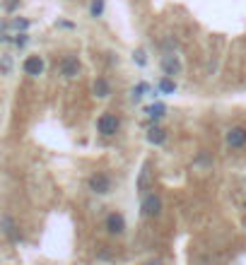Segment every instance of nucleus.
Returning <instances> with one entry per match:
<instances>
[{
    "label": "nucleus",
    "mask_w": 246,
    "mask_h": 265,
    "mask_svg": "<svg viewBox=\"0 0 246 265\" xmlns=\"http://www.w3.org/2000/svg\"><path fill=\"white\" fill-rule=\"evenodd\" d=\"M244 227H246V220H244Z\"/></svg>",
    "instance_id": "4be33fe9"
},
{
    "label": "nucleus",
    "mask_w": 246,
    "mask_h": 265,
    "mask_svg": "<svg viewBox=\"0 0 246 265\" xmlns=\"http://www.w3.org/2000/svg\"><path fill=\"white\" fill-rule=\"evenodd\" d=\"M118 128H121V118L116 114H111V111H104V114L97 118V131H99V135H104V137L116 135Z\"/></svg>",
    "instance_id": "f03ea898"
},
{
    "label": "nucleus",
    "mask_w": 246,
    "mask_h": 265,
    "mask_svg": "<svg viewBox=\"0 0 246 265\" xmlns=\"http://www.w3.org/2000/svg\"><path fill=\"white\" fill-rule=\"evenodd\" d=\"M145 265H162L159 261H150V263H145Z\"/></svg>",
    "instance_id": "412c9836"
},
{
    "label": "nucleus",
    "mask_w": 246,
    "mask_h": 265,
    "mask_svg": "<svg viewBox=\"0 0 246 265\" xmlns=\"http://www.w3.org/2000/svg\"><path fill=\"white\" fill-rule=\"evenodd\" d=\"M10 29H15L17 34H22V32H27V29H29V19H24V17H15L12 22H10Z\"/></svg>",
    "instance_id": "2eb2a0df"
},
{
    "label": "nucleus",
    "mask_w": 246,
    "mask_h": 265,
    "mask_svg": "<svg viewBox=\"0 0 246 265\" xmlns=\"http://www.w3.org/2000/svg\"><path fill=\"white\" fill-rule=\"evenodd\" d=\"M92 92H95L97 99H106V96H111V82L106 80V77H97L95 82H92Z\"/></svg>",
    "instance_id": "1a4fd4ad"
},
{
    "label": "nucleus",
    "mask_w": 246,
    "mask_h": 265,
    "mask_svg": "<svg viewBox=\"0 0 246 265\" xmlns=\"http://www.w3.org/2000/svg\"><path fill=\"white\" fill-rule=\"evenodd\" d=\"M148 178H150V167L145 164L143 171H140V178H138V190H140V193H145V190H148Z\"/></svg>",
    "instance_id": "dca6fc26"
},
{
    "label": "nucleus",
    "mask_w": 246,
    "mask_h": 265,
    "mask_svg": "<svg viewBox=\"0 0 246 265\" xmlns=\"http://www.w3.org/2000/svg\"><path fill=\"white\" fill-rule=\"evenodd\" d=\"M27 41H29L27 32H22V34H15V39H12V44H15L17 48H24V46H27Z\"/></svg>",
    "instance_id": "a211bd4d"
},
{
    "label": "nucleus",
    "mask_w": 246,
    "mask_h": 265,
    "mask_svg": "<svg viewBox=\"0 0 246 265\" xmlns=\"http://www.w3.org/2000/svg\"><path fill=\"white\" fill-rule=\"evenodd\" d=\"M10 70H12V60H10V56H2V60H0V73L7 75Z\"/></svg>",
    "instance_id": "6ab92c4d"
},
{
    "label": "nucleus",
    "mask_w": 246,
    "mask_h": 265,
    "mask_svg": "<svg viewBox=\"0 0 246 265\" xmlns=\"http://www.w3.org/2000/svg\"><path fill=\"white\" fill-rule=\"evenodd\" d=\"M225 142H227V147L232 150H242L246 147V128L244 126H232L225 135Z\"/></svg>",
    "instance_id": "39448f33"
},
{
    "label": "nucleus",
    "mask_w": 246,
    "mask_h": 265,
    "mask_svg": "<svg viewBox=\"0 0 246 265\" xmlns=\"http://www.w3.org/2000/svg\"><path fill=\"white\" fill-rule=\"evenodd\" d=\"M167 114V106L162 104V101H157V104H150V106H145V116L150 118V121H159L162 116Z\"/></svg>",
    "instance_id": "9b49d317"
},
{
    "label": "nucleus",
    "mask_w": 246,
    "mask_h": 265,
    "mask_svg": "<svg viewBox=\"0 0 246 265\" xmlns=\"http://www.w3.org/2000/svg\"><path fill=\"white\" fill-rule=\"evenodd\" d=\"M133 60H135L138 65H148V53H145V48H138V51H133Z\"/></svg>",
    "instance_id": "f3484780"
},
{
    "label": "nucleus",
    "mask_w": 246,
    "mask_h": 265,
    "mask_svg": "<svg viewBox=\"0 0 246 265\" xmlns=\"http://www.w3.org/2000/svg\"><path fill=\"white\" fill-rule=\"evenodd\" d=\"M106 229H109V234L121 236V234L126 231V217H123L121 212H111V215L106 217Z\"/></svg>",
    "instance_id": "6e6552de"
},
{
    "label": "nucleus",
    "mask_w": 246,
    "mask_h": 265,
    "mask_svg": "<svg viewBox=\"0 0 246 265\" xmlns=\"http://www.w3.org/2000/svg\"><path fill=\"white\" fill-rule=\"evenodd\" d=\"M58 70H60V75L65 77V80H75V77L82 73V63H80V58H77L75 53H68V56L60 58Z\"/></svg>",
    "instance_id": "7ed1b4c3"
},
{
    "label": "nucleus",
    "mask_w": 246,
    "mask_h": 265,
    "mask_svg": "<svg viewBox=\"0 0 246 265\" xmlns=\"http://www.w3.org/2000/svg\"><path fill=\"white\" fill-rule=\"evenodd\" d=\"M148 142L154 145V147L164 145V142H167V131H164V128H159V126H152L150 131H148Z\"/></svg>",
    "instance_id": "9d476101"
},
{
    "label": "nucleus",
    "mask_w": 246,
    "mask_h": 265,
    "mask_svg": "<svg viewBox=\"0 0 246 265\" xmlns=\"http://www.w3.org/2000/svg\"><path fill=\"white\" fill-rule=\"evenodd\" d=\"M159 65H162L164 77H171V80L184 73V63H181V58L176 56V53H164L162 60H159Z\"/></svg>",
    "instance_id": "20e7f679"
},
{
    "label": "nucleus",
    "mask_w": 246,
    "mask_h": 265,
    "mask_svg": "<svg viewBox=\"0 0 246 265\" xmlns=\"http://www.w3.org/2000/svg\"><path fill=\"white\" fill-rule=\"evenodd\" d=\"M143 215L145 217H159L162 215V198L157 193H148L143 198Z\"/></svg>",
    "instance_id": "0eeeda50"
},
{
    "label": "nucleus",
    "mask_w": 246,
    "mask_h": 265,
    "mask_svg": "<svg viewBox=\"0 0 246 265\" xmlns=\"http://www.w3.org/2000/svg\"><path fill=\"white\" fill-rule=\"evenodd\" d=\"M17 5H19V0H5V10H7V12H12Z\"/></svg>",
    "instance_id": "aec40b11"
},
{
    "label": "nucleus",
    "mask_w": 246,
    "mask_h": 265,
    "mask_svg": "<svg viewBox=\"0 0 246 265\" xmlns=\"http://www.w3.org/2000/svg\"><path fill=\"white\" fill-rule=\"evenodd\" d=\"M104 7H106V0H92L90 2V17H101L104 15Z\"/></svg>",
    "instance_id": "4468645a"
},
{
    "label": "nucleus",
    "mask_w": 246,
    "mask_h": 265,
    "mask_svg": "<svg viewBox=\"0 0 246 265\" xmlns=\"http://www.w3.org/2000/svg\"><path fill=\"white\" fill-rule=\"evenodd\" d=\"M44 56H39V53H32V56L24 58V63H22V70H24V75L29 77H39L44 75Z\"/></svg>",
    "instance_id": "423d86ee"
},
{
    "label": "nucleus",
    "mask_w": 246,
    "mask_h": 265,
    "mask_svg": "<svg viewBox=\"0 0 246 265\" xmlns=\"http://www.w3.org/2000/svg\"><path fill=\"white\" fill-rule=\"evenodd\" d=\"M157 87H159V92H162V94H174V92H176V82H174L171 77H162Z\"/></svg>",
    "instance_id": "ddd939ff"
},
{
    "label": "nucleus",
    "mask_w": 246,
    "mask_h": 265,
    "mask_svg": "<svg viewBox=\"0 0 246 265\" xmlns=\"http://www.w3.org/2000/svg\"><path fill=\"white\" fill-rule=\"evenodd\" d=\"M145 92H150V85H148V82H138L131 89V99L133 101H140V99L145 96Z\"/></svg>",
    "instance_id": "f8f14e48"
},
{
    "label": "nucleus",
    "mask_w": 246,
    "mask_h": 265,
    "mask_svg": "<svg viewBox=\"0 0 246 265\" xmlns=\"http://www.w3.org/2000/svg\"><path fill=\"white\" fill-rule=\"evenodd\" d=\"M87 186H90V190L97 193V195H106V193H111V188H114V178H111L106 171H97V174L90 176Z\"/></svg>",
    "instance_id": "f257e3e1"
}]
</instances>
